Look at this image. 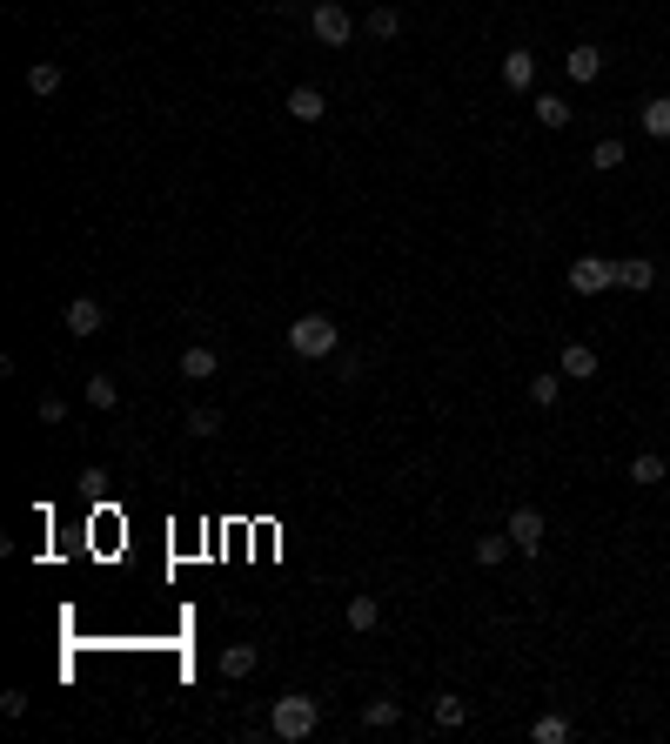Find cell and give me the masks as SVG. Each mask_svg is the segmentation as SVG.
<instances>
[{"mask_svg":"<svg viewBox=\"0 0 670 744\" xmlns=\"http://www.w3.org/2000/svg\"><path fill=\"white\" fill-rule=\"evenodd\" d=\"M322 724V711H315V698H302V691H289V698H275V711H268V731L282 744H302Z\"/></svg>","mask_w":670,"mask_h":744,"instance_id":"6da1fadb","label":"cell"},{"mask_svg":"<svg viewBox=\"0 0 670 744\" xmlns=\"http://www.w3.org/2000/svg\"><path fill=\"white\" fill-rule=\"evenodd\" d=\"M289 349H295V356H309V362H322V356L342 349V329H335L329 316H295L289 322Z\"/></svg>","mask_w":670,"mask_h":744,"instance_id":"7a4b0ae2","label":"cell"},{"mask_svg":"<svg viewBox=\"0 0 670 744\" xmlns=\"http://www.w3.org/2000/svg\"><path fill=\"white\" fill-rule=\"evenodd\" d=\"M309 34L322 47H342L349 34H356V14H349L342 0H322V7H309Z\"/></svg>","mask_w":670,"mask_h":744,"instance_id":"3957f363","label":"cell"},{"mask_svg":"<svg viewBox=\"0 0 670 744\" xmlns=\"http://www.w3.org/2000/svg\"><path fill=\"white\" fill-rule=\"evenodd\" d=\"M61 329H67V336H81V342H88V336H101V329H108V309H101L94 295H74V302L61 309Z\"/></svg>","mask_w":670,"mask_h":744,"instance_id":"277c9868","label":"cell"},{"mask_svg":"<svg viewBox=\"0 0 670 744\" xmlns=\"http://www.w3.org/2000/svg\"><path fill=\"white\" fill-rule=\"evenodd\" d=\"M570 289H577V295L617 289V262H603V255H577V269H570Z\"/></svg>","mask_w":670,"mask_h":744,"instance_id":"5b68a950","label":"cell"},{"mask_svg":"<svg viewBox=\"0 0 670 744\" xmlns=\"http://www.w3.org/2000/svg\"><path fill=\"white\" fill-rule=\"evenodd\" d=\"M503 530H510V543L523 550V557H536V550H543V510H530V503H523V510H510V523H503Z\"/></svg>","mask_w":670,"mask_h":744,"instance_id":"8992f818","label":"cell"},{"mask_svg":"<svg viewBox=\"0 0 670 744\" xmlns=\"http://www.w3.org/2000/svg\"><path fill=\"white\" fill-rule=\"evenodd\" d=\"M563 74H570L577 88H590L603 74V47H570V54H563Z\"/></svg>","mask_w":670,"mask_h":744,"instance_id":"52a82bcc","label":"cell"},{"mask_svg":"<svg viewBox=\"0 0 670 744\" xmlns=\"http://www.w3.org/2000/svg\"><path fill=\"white\" fill-rule=\"evenodd\" d=\"M215 369H222V356H215L208 342H188V349H181V376H188V383H208Z\"/></svg>","mask_w":670,"mask_h":744,"instance_id":"ba28073f","label":"cell"},{"mask_svg":"<svg viewBox=\"0 0 670 744\" xmlns=\"http://www.w3.org/2000/svg\"><path fill=\"white\" fill-rule=\"evenodd\" d=\"M557 369H563V376H577V383H590V376H597V349H590V342H563Z\"/></svg>","mask_w":670,"mask_h":744,"instance_id":"9c48e42d","label":"cell"},{"mask_svg":"<svg viewBox=\"0 0 670 744\" xmlns=\"http://www.w3.org/2000/svg\"><path fill=\"white\" fill-rule=\"evenodd\" d=\"M617 289H630V295L657 289V262H644V255H630V262H617Z\"/></svg>","mask_w":670,"mask_h":744,"instance_id":"30bf717a","label":"cell"},{"mask_svg":"<svg viewBox=\"0 0 670 744\" xmlns=\"http://www.w3.org/2000/svg\"><path fill=\"white\" fill-rule=\"evenodd\" d=\"M342 617H349V631H356V637H369V631L382 624V604H376V597H349V610H342Z\"/></svg>","mask_w":670,"mask_h":744,"instance_id":"8fae6325","label":"cell"},{"mask_svg":"<svg viewBox=\"0 0 670 744\" xmlns=\"http://www.w3.org/2000/svg\"><path fill=\"white\" fill-rule=\"evenodd\" d=\"M503 81H510L516 94L536 88V54H523V47H516V54H503Z\"/></svg>","mask_w":670,"mask_h":744,"instance_id":"7c38bea8","label":"cell"},{"mask_svg":"<svg viewBox=\"0 0 670 744\" xmlns=\"http://www.w3.org/2000/svg\"><path fill=\"white\" fill-rule=\"evenodd\" d=\"M27 94H34V101L61 94V61H34V68H27Z\"/></svg>","mask_w":670,"mask_h":744,"instance_id":"4fadbf2b","label":"cell"},{"mask_svg":"<svg viewBox=\"0 0 670 744\" xmlns=\"http://www.w3.org/2000/svg\"><path fill=\"white\" fill-rule=\"evenodd\" d=\"M624 141H617V135H603L597 141V148H590V168H597V175H617V168H624Z\"/></svg>","mask_w":670,"mask_h":744,"instance_id":"5bb4252c","label":"cell"},{"mask_svg":"<svg viewBox=\"0 0 670 744\" xmlns=\"http://www.w3.org/2000/svg\"><path fill=\"white\" fill-rule=\"evenodd\" d=\"M362 724H369V731H396V724H402V704H396V698L362 704Z\"/></svg>","mask_w":670,"mask_h":744,"instance_id":"9a60e30c","label":"cell"},{"mask_svg":"<svg viewBox=\"0 0 670 744\" xmlns=\"http://www.w3.org/2000/svg\"><path fill=\"white\" fill-rule=\"evenodd\" d=\"M289 114H295V121H322V114H329V101H322V88H295V94H289Z\"/></svg>","mask_w":670,"mask_h":744,"instance_id":"2e32d148","label":"cell"},{"mask_svg":"<svg viewBox=\"0 0 670 744\" xmlns=\"http://www.w3.org/2000/svg\"><path fill=\"white\" fill-rule=\"evenodd\" d=\"M429 711H436V724H443V731H463V724H469V704L456 698V691H443V698L429 704Z\"/></svg>","mask_w":670,"mask_h":744,"instance_id":"e0dca14e","label":"cell"},{"mask_svg":"<svg viewBox=\"0 0 670 744\" xmlns=\"http://www.w3.org/2000/svg\"><path fill=\"white\" fill-rule=\"evenodd\" d=\"M644 135L670 141V94H650V101H644Z\"/></svg>","mask_w":670,"mask_h":744,"instance_id":"ac0fdd59","label":"cell"},{"mask_svg":"<svg viewBox=\"0 0 670 744\" xmlns=\"http://www.w3.org/2000/svg\"><path fill=\"white\" fill-rule=\"evenodd\" d=\"M255 664H262V651H255V644H228V651H222V677H248Z\"/></svg>","mask_w":670,"mask_h":744,"instance_id":"d6986e66","label":"cell"},{"mask_svg":"<svg viewBox=\"0 0 670 744\" xmlns=\"http://www.w3.org/2000/svg\"><path fill=\"white\" fill-rule=\"evenodd\" d=\"M536 121L543 128H570V101L563 94H536Z\"/></svg>","mask_w":670,"mask_h":744,"instance_id":"ffe728a7","label":"cell"},{"mask_svg":"<svg viewBox=\"0 0 670 744\" xmlns=\"http://www.w3.org/2000/svg\"><path fill=\"white\" fill-rule=\"evenodd\" d=\"M510 550H516V543H510V530H503V537H476V564H483V570H496L503 557H510Z\"/></svg>","mask_w":670,"mask_h":744,"instance_id":"44dd1931","label":"cell"},{"mask_svg":"<svg viewBox=\"0 0 670 744\" xmlns=\"http://www.w3.org/2000/svg\"><path fill=\"white\" fill-rule=\"evenodd\" d=\"M664 476H670V456H637V463H630V483H664Z\"/></svg>","mask_w":670,"mask_h":744,"instance_id":"7402d4cb","label":"cell"},{"mask_svg":"<svg viewBox=\"0 0 670 744\" xmlns=\"http://www.w3.org/2000/svg\"><path fill=\"white\" fill-rule=\"evenodd\" d=\"M402 34V14L396 7H376V14H369V41H396Z\"/></svg>","mask_w":670,"mask_h":744,"instance_id":"603a6c76","label":"cell"},{"mask_svg":"<svg viewBox=\"0 0 670 744\" xmlns=\"http://www.w3.org/2000/svg\"><path fill=\"white\" fill-rule=\"evenodd\" d=\"M557 376H563V369H557ZM557 376H530V403H536V409H557V396H563Z\"/></svg>","mask_w":670,"mask_h":744,"instance_id":"cb8c5ba5","label":"cell"},{"mask_svg":"<svg viewBox=\"0 0 670 744\" xmlns=\"http://www.w3.org/2000/svg\"><path fill=\"white\" fill-rule=\"evenodd\" d=\"M114 403H121L114 376H88V409H114Z\"/></svg>","mask_w":670,"mask_h":744,"instance_id":"d4e9b609","label":"cell"},{"mask_svg":"<svg viewBox=\"0 0 670 744\" xmlns=\"http://www.w3.org/2000/svg\"><path fill=\"white\" fill-rule=\"evenodd\" d=\"M530 738H536V744H563V738H570V718H536Z\"/></svg>","mask_w":670,"mask_h":744,"instance_id":"484cf974","label":"cell"},{"mask_svg":"<svg viewBox=\"0 0 670 744\" xmlns=\"http://www.w3.org/2000/svg\"><path fill=\"white\" fill-rule=\"evenodd\" d=\"M215 429H222V409H188V436H215Z\"/></svg>","mask_w":670,"mask_h":744,"instance_id":"4316f807","label":"cell"},{"mask_svg":"<svg viewBox=\"0 0 670 744\" xmlns=\"http://www.w3.org/2000/svg\"><path fill=\"white\" fill-rule=\"evenodd\" d=\"M41 423H47V429L67 423V403H61V396H41Z\"/></svg>","mask_w":670,"mask_h":744,"instance_id":"83f0119b","label":"cell"}]
</instances>
